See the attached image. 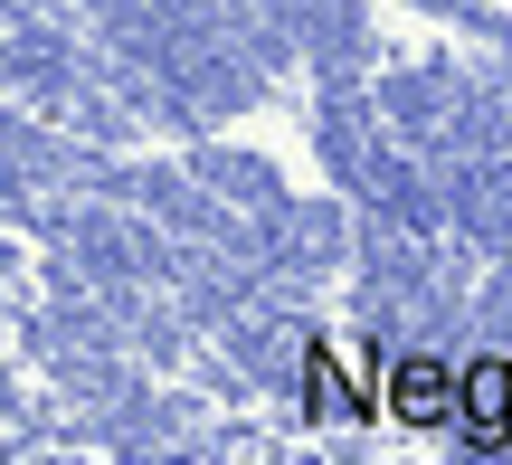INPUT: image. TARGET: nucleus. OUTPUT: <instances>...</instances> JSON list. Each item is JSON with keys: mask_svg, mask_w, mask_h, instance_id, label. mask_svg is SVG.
Listing matches in <instances>:
<instances>
[{"mask_svg": "<svg viewBox=\"0 0 512 465\" xmlns=\"http://www.w3.org/2000/svg\"><path fill=\"white\" fill-rule=\"evenodd\" d=\"M456 447H465V456H512V361H503V352H475V361H465Z\"/></svg>", "mask_w": 512, "mask_h": 465, "instance_id": "2", "label": "nucleus"}, {"mask_svg": "<svg viewBox=\"0 0 512 465\" xmlns=\"http://www.w3.org/2000/svg\"><path fill=\"white\" fill-rule=\"evenodd\" d=\"M389 428L408 437H456V409H465V361H437V352H389Z\"/></svg>", "mask_w": 512, "mask_h": 465, "instance_id": "1", "label": "nucleus"}]
</instances>
